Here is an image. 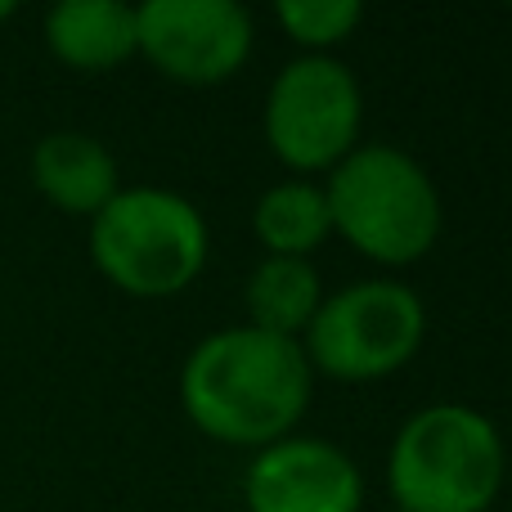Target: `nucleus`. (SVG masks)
Here are the masks:
<instances>
[{"instance_id": "f257e3e1", "label": "nucleus", "mask_w": 512, "mask_h": 512, "mask_svg": "<svg viewBox=\"0 0 512 512\" xmlns=\"http://www.w3.org/2000/svg\"><path fill=\"white\" fill-rule=\"evenodd\" d=\"M315 373L292 337L230 324L189 346L180 364V409L198 436L230 450H265L301 432Z\"/></svg>"}, {"instance_id": "f03ea898", "label": "nucleus", "mask_w": 512, "mask_h": 512, "mask_svg": "<svg viewBox=\"0 0 512 512\" xmlns=\"http://www.w3.org/2000/svg\"><path fill=\"white\" fill-rule=\"evenodd\" d=\"M333 239L378 270L418 265L441 243L445 198L432 171L400 144L364 140L324 180Z\"/></svg>"}, {"instance_id": "7ed1b4c3", "label": "nucleus", "mask_w": 512, "mask_h": 512, "mask_svg": "<svg viewBox=\"0 0 512 512\" xmlns=\"http://www.w3.org/2000/svg\"><path fill=\"white\" fill-rule=\"evenodd\" d=\"M508 481V445L477 405L436 400L396 427L387 495L396 512H490Z\"/></svg>"}, {"instance_id": "20e7f679", "label": "nucleus", "mask_w": 512, "mask_h": 512, "mask_svg": "<svg viewBox=\"0 0 512 512\" xmlns=\"http://www.w3.org/2000/svg\"><path fill=\"white\" fill-rule=\"evenodd\" d=\"M86 248L108 288L135 301H167L203 279L212 230L194 198L162 185H122L104 212L90 216Z\"/></svg>"}, {"instance_id": "39448f33", "label": "nucleus", "mask_w": 512, "mask_h": 512, "mask_svg": "<svg viewBox=\"0 0 512 512\" xmlns=\"http://www.w3.org/2000/svg\"><path fill=\"white\" fill-rule=\"evenodd\" d=\"M427 342V306L405 279L373 274L324 292L310 328L301 333L310 373L333 382H382L418 360Z\"/></svg>"}, {"instance_id": "423d86ee", "label": "nucleus", "mask_w": 512, "mask_h": 512, "mask_svg": "<svg viewBox=\"0 0 512 512\" xmlns=\"http://www.w3.org/2000/svg\"><path fill=\"white\" fill-rule=\"evenodd\" d=\"M270 158L292 180H324L364 144V90L337 54H297L270 77L261 108Z\"/></svg>"}, {"instance_id": "0eeeda50", "label": "nucleus", "mask_w": 512, "mask_h": 512, "mask_svg": "<svg viewBox=\"0 0 512 512\" xmlns=\"http://www.w3.org/2000/svg\"><path fill=\"white\" fill-rule=\"evenodd\" d=\"M256 18L239 0H144L135 5V59L189 90L234 81L252 63Z\"/></svg>"}, {"instance_id": "6e6552de", "label": "nucleus", "mask_w": 512, "mask_h": 512, "mask_svg": "<svg viewBox=\"0 0 512 512\" xmlns=\"http://www.w3.org/2000/svg\"><path fill=\"white\" fill-rule=\"evenodd\" d=\"M248 512H364V468L328 436L292 432L265 445L243 468Z\"/></svg>"}, {"instance_id": "1a4fd4ad", "label": "nucleus", "mask_w": 512, "mask_h": 512, "mask_svg": "<svg viewBox=\"0 0 512 512\" xmlns=\"http://www.w3.org/2000/svg\"><path fill=\"white\" fill-rule=\"evenodd\" d=\"M32 189L63 216H99L122 189V167L113 149L90 131H50L32 144L27 158Z\"/></svg>"}, {"instance_id": "9d476101", "label": "nucleus", "mask_w": 512, "mask_h": 512, "mask_svg": "<svg viewBox=\"0 0 512 512\" xmlns=\"http://www.w3.org/2000/svg\"><path fill=\"white\" fill-rule=\"evenodd\" d=\"M45 50L72 72H113L135 59V5L63 0L41 23Z\"/></svg>"}, {"instance_id": "9b49d317", "label": "nucleus", "mask_w": 512, "mask_h": 512, "mask_svg": "<svg viewBox=\"0 0 512 512\" xmlns=\"http://www.w3.org/2000/svg\"><path fill=\"white\" fill-rule=\"evenodd\" d=\"M324 279H319L315 261H297V256H261L252 265L248 283H243V324L261 328L274 337H292L310 328L319 301H324Z\"/></svg>"}, {"instance_id": "f8f14e48", "label": "nucleus", "mask_w": 512, "mask_h": 512, "mask_svg": "<svg viewBox=\"0 0 512 512\" xmlns=\"http://www.w3.org/2000/svg\"><path fill=\"white\" fill-rule=\"evenodd\" d=\"M252 239L261 243V256H297V261H310L333 239L324 185L319 180L288 176L279 185L261 189L252 203Z\"/></svg>"}, {"instance_id": "ddd939ff", "label": "nucleus", "mask_w": 512, "mask_h": 512, "mask_svg": "<svg viewBox=\"0 0 512 512\" xmlns=\"http://www.w3.org/2000/svg\"><path fill=\"white\" fill-rule=\"evenodd\" d=\"M274 23L297 45V54H333L360 32L364 5L360 0H279Z\"/></svg>"}, {"instance_id": "4468645a", "label": "nucleus", "mask_w": 512, "mask_h": 512, "mask_svg": "<svg viewBox=\"0 0 512 512\" xmlns=\"http://www.w3.org/2000/svg\"><path fill=\"white\" fill-rule=\"evenodd\" d=\"M18 14V5H14V0H0V23H9V18H14Z\"/></svg>"}, {"instance_id": "2eb2a0df", "label": "nucleus", "mask_w": 512, "mask_h": 512, "mask_svg": "<svg viewBox=\"0 0 512 512\" xmlns=\"http://www.w3.org/2000/svg\"><path fill=\"white\" fill-rule=\"evenodd\" d=\"M382 512H396V508H382Z\"/></svg>"}]
</instances>
